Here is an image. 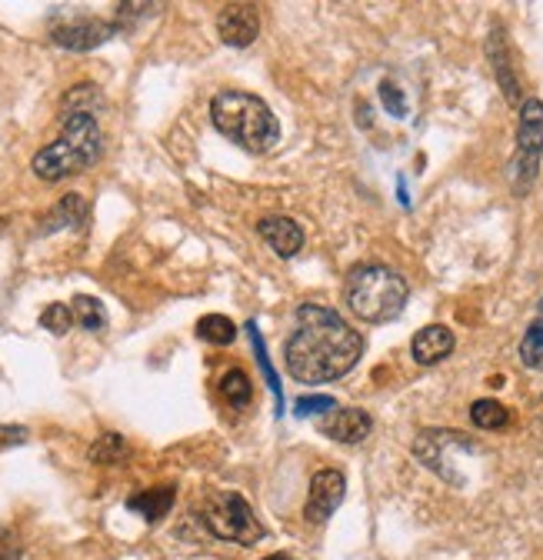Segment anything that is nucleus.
<instances>
[{
    "label": "nucleus",
    "mask_w": 543,
    "mask_h": 560,
    "mask_svg": "<svg viewBox=\"0 0 543 560\" xmlns=\"http://www.w3.org/2000/svg\"><path fill=\"white\" fill-rule=\"evenodd\" d=\"M364 354V338L330 307H297V327L287 341V370L300 384H330L350 374Z\"/></svg>",
    "instance_id": "obj_1"
},
{
    "label": "nucleus",
    "mask_w": 543,
    "mask_h": 560,
    "mask_svg": "<svg viewBox=\"0 0 543 560\" xmlns=\"http://www.w3.org/2000/svg\"><path fill=\"white\" fill-rule=\"evenodd\" d=\"M214 127L251 154H270L280 144V124L267 100L244 90H224L210 100Z\"/></svg>",
    "instance_id": "obj_2"
},
{
    "label": "nucleus",
    "mask_w": 543,
    "mask_h": 560,
    "mask_svg": "<svg viewBox=\"0 0 543 560\" xmlns=\"http://www.w3.org/2000/svg\"><path fill=\"white\" fill-rule=\"evenodd\" d=\"M100 150H104V137H100L97 118L94 114H68L64 134H60L53 144H47L44 150H37V157L31 160V171L40 181L57 184V181L87 171L90 163H97Z\"/></svg>",
    "instance_id": "obj_3"
},
{
    "label": "nucleus",
    "mask_w": 543,
    "mask_h": 560,
    "mask_svg": "<svg viewBox=\"0 0 543 560\" xmlns=\"http://www.w3.org/2000/svg\"><path fill=\"white\" fill-rule=\"evenodd\" d=\"M410 297L403 273L387 264H360L347 277V307L367 324L394 320Z\"/></svg>",
    "instance_id": "obj_4"
},
{
    "label": "nucleus",
    "mask_w": 543,
    "mask_h": 560,
    "mask_svg": "<svg viewBox=\"0 0 543 560\" xmlns=\"http://www.w3.org/2000/svg\"><path fill=\"white\" fill-rule=\"evenodd\" d=\"M201 518H204V527L214 537L230 540V544L254 547L264 537V527H261L257 514L251 511V503L240 494H214V497H207L204 508H201Z\"/></svg>",
    "instance_id": "obj_5"
},
{
    "label": "nucleus",
    "mask_w": 543,
    "mask_h": 560,
    "mask_svg": "<svg viewBox=\"0 0 543 560\" xmlns=\"http://www.w3.org/2000/svg\"><path fill=\"white\" fill-rule=\"evenodd\" d=\"M543 157V100L527 97L520 104V124H517V150L510 160V187L517 197L530 194Z\"/></svg>",
    "instance_id": "obj_6"
},
{
    "label": "nucleus",
    "mask_w": 543,
    "mask_h": 560,
    "mask_svg": "<svg viewBox=\"0 0 543 560\" xmlns=\"http://www.w3.org/2000/svg\"><path fill=\"white\" fill-rule=\"evenodd\" d=\"M117 31H120V24H110V21L90 17V14L50 21V40L64 50H94V47L107 44Z\"/></svg>",
    "instance_id": "obj_7"
},
{
    "label": "nucleus",
    "mask_w": 543,
    "mask_h": 560,
    "mask_svg": "<svg viewBox=\"0 0 543 560\" xmlns=\"http://www.w3.org/2000/svg\"><path fill=\"white\" fill-rule=\"evenodd\" d=\"M343 494H347V477H343V471H337V467H324V471H317V474H314V480H311V494H307L304 521H307V524H314V527L327 524V521H330V514L340 508Z\"/></svg>",
    "instance_id": "obj_8"
},
{
    "label": "nucleus",
    "mask_w": 543,
    "mask_h": 560,
    "mask_svg": "<svg viewBox=\"0 0 543 560\" xmlns=\"http://www.w3.org/2000/svg\"><path fill=\"white\" fill-rule=\"evenodd\" d=\"M217 34L230 47H251L261 34V14L251 4H230L217 17Z\"/></svg>",
    "instance_id": "obj_9"
},
{
    "label": "nucleus",
    "mask_w": 543,
    "mask_h": 560,
    "mask_svg": "<svg viewBox=\"0 0 543 560\" xmlns=\"http://www.w3.org/2000/svg\"><path fill=\"white\" fill-rule=\"evenodd\" d=\"M371 430H374V417L357 407H337L321 424V434H327L337 443H360L371 437Z\"/></svg>",
    "instance_id": "obj_10"
},
{
    "label": "nucleus",
    "mask_w": 543,
    "mask_h": 560,
    "mask_svg": "<svg viewBox=\"0 0 543 560\" xmlns=\"http://www.w3.org/2000/svg\"><path fill=\"white\" fill-rule=\"evenodd\" d=\"M454 344H457V341H454V330H450V327L431 324V327H424V330H417V338H413V344H410V354H413L417 364L434 367V364H441L444 357L454 354Z\"/></svg>",
    "instance_id": "obj_11"
},
{
    "label": "nucleus",
    "mask_w": 543,
    "mask_h": 560,
    "mask_svg": "<svg viewBox=\"0 0 543 560\" xmlns=\"http://www.w3.org/2000/svg\"><path fill=\"white\" fill-rule=\"evenodd\" d=\"M257 234L270 244V251L277 257H293L300 247H304V231H300V223H293L290 217H280V214H270L257 223Z\"/></svg>",
    "instance_id": "obj_12"
},
{
    "label": "nucleus",
    "mask_w": 543,
    "mask_h": 560,
    "mask_svg": "<svg viewBox=\"0 0 543 560\" xmlns=\"http://www.w3.org/2000/svg\"><path fill=\"white\" fill-rule=\"evenodd\" d=\"M487 50H491V61H494V74H497V81H500V90L507 94L510 104H517V100H520V84H517V74H514V64H510V53H507L504 27H494Z\"/></svg>",
    "instance_id": "obj_13"
},
{
    "label": "nucleus",
    "mask_w": 543,
    "mask_h": 560,
    "mask_svg": "<svg viewBox=\"0 0 543 560\" xmlns=\"http://www.w3.org/2000/svg\"><path fill=\"white\" fill-rule=\"evenodd\" d=\"M87 220V200L81 194H68L64 200H57V207L40 220V234H53L64 228H81Z\"/></svg>",
    "instance_id": "obj_14"
},
{
    "label": "nucleus",
    "mask_w": 543,
    "mask_h": 560,
    "mask_svg": "<svg viewBox=\"0 0 543 560\" xmlns=\"http://www.w3.org/2000/svg\"><path fill=\"white\" fill-rule=\"evenodd\" d=\"M173 487H154V490H144V494H134L131 500H128V508L131 511H137L147 524H157V521H164L167 514H170V508H173Z\"/></svg>",
    "instance_id": "obj_15"
},
{
    "label": "nucleus",
    "mask_w": 543,
    "mask_h": 560,
    "mask_svg": "<svg viewBox=\"0 0 543 560\" xmlns=\"http://www.w3.org/2000/svg\"><path fill=\"white\" fill-rule=\"evenodd\" d=\"M520 361L533 370H543V301L536 307L533 324L527 327L523 341H520Z\"/></svg>",
    "instance_id": "obj_16"
},
{
    "label": "nucleus",
    "mask_w": 543,
    "mask_h": 560,
    "mask_svg": "<svg viewBox=\"0 0 543 560\" xmlns=\"http://www.w3.org/2000/svg\"><path fill=\"white\" fill-rule=\"evenodd\" d=\"M197 338L207 341V344H214V348H227L237 338V327L224 314H207V317L197 320Z\"/></svg>",
    "instance_id": "obj_17"
},
{
    "label": "nucleus",
    "mask_w": 543,
    "mask_h": 560,
    "mask_svg": "<svg viewBox=\"0 0 543 560\" xmlns=\"http://www.w3.org/2000/svg\"><path fill=\"white\" fill-rule=\"evenodd\" d=\"M470 421H473L480 430H504V427L510 424V411H507L500 401L484 398V401H473V407H470Z\"/></svg>",
    "instance_id": "obj_18"
},
{
    "label": "nucleus",
    "mask_w": 543,
    "mask_h": 560,
    "mask_svg": "<svg viewBox=\"0 0 543 560\" xmlns=\"http://www.w3.org/2000/svg\"><path fill=\"white\" fill-rule=\"evenodd\" d=\"M131 458V447L120 434H100L90 447V461L94 464H120Z\"/></svg>",
    "instance_id": "obj_19"
},
{
    "label": "nucleus",
    "mask_w": 543,
    "mask_h": 560,
    "mask_svg": "<svg viewBox=\"0 0 543 560\" xmlns=\"http://www.w3.org/2000/svg\"><path fill=\"white\" fill-rule=\"evenodd\" d=\"M220 394L230 401V407H248L254 401V384L244 370H227L220 380Z\"/></svg>",
    "instance_id": "obj_20"
},
{
    "label": "nucleus",
    "mask_w": 543,
    "mask_h": 560,
    "mask_svg": "<svg viewBox=\"0 0 543 560\" xmlns=\"http://www.w3.org/2000/svg\"><path fill=\"white\" fill-rule=\"evenodd\" d=\"M71 311H74V324L84 327V330H104L107 327V314H104V304L97 297L77 294L71 301Z\"/></svg>",
    "instance_id": "obj_21"
},
{
    "label": "nucleus",
    "mask_w": 543,
    "mask_h": 560,
    "mask_svg": "<svg viewBox=\"0 0 543 560\" xmlns=\"http://www.w3.org/2000/svg\"><path fill=\"white\" fill-rule=\"evenodd\" d=\"M94 107H100V90L90 84H81V87L68 90V97H64V118L68 114H94Z\"/></svg>",
    "instance_id": "obj_22"
},
{
    "label": "nucleus",
    "mask_w": 543,
    "mask_h": 560,
    "mask_svg": "<svg viewBox=\"0 0 543 560\" xmlns=\"http://www.w3.org/2000/svg\"><path fill=\"white\" fill-rule=\"evenodd\" d=\"M248 330H251V338H254V354H257V361H261V370H264V377H267V384H270V390H274L277 414H283V390H280V380H277V374H274V367H270V361H267L264 338H261V330H257L254 324H248Z\"/></svg>",
    "instance_id": "obj_23"
},
{
    "label": "nucleus",
    "mask_w": 543,
    "mask_h": 560,
    "mask_svg": "<svg viewBox=\"0 0 543 560\" xmlns=\"http://www.w3.org/2000/svg\"><path fill=\"white\" fill-rule=\"evenodd\" d=\"M74 324V311L71 304H50L44 314H40V327L50 330V333H68Z\"/></svg>",
    "instance_id": "obj_24"
},
{
    "label": "nucleus",
    "mask_w": 543,
    "mask_h": 560,
    "mask_svg": "<svg viewBox=\"0 0 543 560\" xmlns=\"http://www.w3.org/2000/svg\"><path fill=\"white\" fill-rule=\"evenodd\" d=\"M337 411V401L334 398H300L293 404V414L297 417H317V414H334Z\"/></svg>",
    "instance_id": "obj_25"
},
{
    "label": "nucleus",
    "mask_w": 543,
    "mask_h": 560,
    "mask_svg": "<svg viewBox=\"0 0 543 560\" xmlns=\"http://www.w3.org/2000/svg\"><path fill=\"white\" fill-rule=\"evenodd\" d=\"M381 97H384V107L390 110L394 118H407V104H403V94L397 90L394 81H384L381 84Z\"/></svg>",
    "instance_id": "obj_26"
},
{
    "label": "nucleus",
    "mask_w": 543,
    "mask_h": 560,
    "mask_svg": "<svg viewBox=\"0 0 543 560\" xmlns=\"http://www.w3.org/2000/svg\"><path fill=\"white\" fill-rule=\"evenodd\" d=\"M21 540L8 527H0V560H21Z\"/></svg>",
    "instance_id": "obj_27"
},
{
    "label": "nucleus",
    "mask_w": 543,
    "mask_h": 560,
    "mask_svg": "<svg viewBox=\"0 0 543 560\" xmlns=\"http://www.w3.org/2000/svg\"><path fill=\"white\" fill-rule=\"evenodd\" d=\"M267 560H290V557H283V553H277V557H267Z\"/></svg>",
    "instance_id": "obj_28"
},
{
    "label": "nucleus",
    "mask_w": 543,
    "mask_h": 560,
    "mask_svg": "<svg viewBox=\"0 0 543 560\" xmlns=\"http://www.w3.org/2000/svg\"><path fill=\"white\" fill-rule=\"evenodd\" d=\"M4 223H8V220H4V217H0V228H4Z\"/></svg>",
    "instance_id": "obj_29"
}]
</instances>
